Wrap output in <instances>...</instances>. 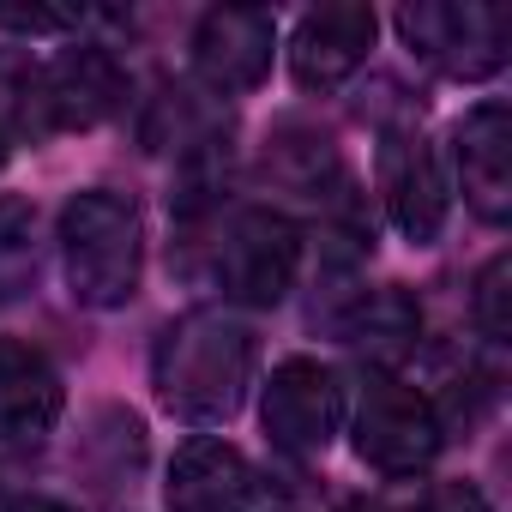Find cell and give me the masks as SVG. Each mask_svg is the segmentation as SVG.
Returning a JSON list of instances; mask_svg holds the SVG:
<instances>
[{
    "label": "cell",
    "instance_id": "cell-11",
    "mask_svg": "<svg viewBox=\"0 0 512 512\" xmlns=\"http://www.w3.org/2000/svg\"><path fill=\"white\" fill-rule=\"evenodd\" d=\"M67 386L37 344L0 338V446H31L61 422Z\"/></svg>",
    "mask_w": 512,
    "mask_h": 512
},
{
    "label": "cell",
    "instance_id": "cell-5",
    "mask_svg": "<svg viewBox=\"0 0 512 512\" xmlns=\"http://www.w3.org/2000/svg\"><path fill=\"white\" fill-rule=\"evenodd\" d=\"M446 446V416L440 404L410 386L404 374L374 368L362 398H356V452L362 464L386 470V476H416L434 464V452Z\"/></svg>",
    "mask_w": 512,
    "mask_h": 512
},
{
    "label": "cell",
    "instance_id": "cell-15",
    "mask_svg": "<svg viewBox=\"0 0 512 512\" xmlns=\"http://www.w3.org/2000/svg\"><path fill=\"white\" fill-rule=\"evenodd\" d=\"M338 338H344L356 356H368L374 368L392 374V362H404V356L422 344V308H416L398 284L368 290V296H356V302L338 314Z\"/></svg>",
    "mask_w": 512,
    "mask_h": 512
},
{
    "label": "cell",
    "instance_id": "cell-7",
    "mask_svg": "<svg viewBox=\"0 0 512 512\" xmlns=\"http://www.w3.org/2000/svg\"><path fill=\"white\" fill-rule=\"evenodd\" d=\"M380 193L404 241L428 247L446 229V175L434 163V145L416 121L380 133Z\"/></svg>",
    "mask_w": 512,
    "mask_h": 512
},
{
    "label": "cell",
    "instance_id": "cell-1",
    "mask_svg": "<svg viewBox=\"0 0 512 512\" xmlns=\"http://www.w3.org/2000/svg\"><path fill=\"white\" fill-rule=\"evenodd\" d=\"M253 332L229 308H193L181 314L157 344V398L181 422H229L253 386Z\"/></svg>",
    "mask_w": 512,
    "mask_h": 512
},
{
    "label": "cell",
    "instance_id": "cell-12",
    "mask_svg": "<svg viewBox=\"0 0 512 512\" xmlns=\"http://www.w3.org/2000/svg\"><path fill=\"white\" fill-rule=\"evenodd\" d=\"M374 13L368 7H320L296 25L290 43V67L302 91H338L374 49Z\"/></svg>",
    "mask_w": 512,
    "mask_h": 512
},
{
    "label": "cell",
    "instance_id": "cell-20",
    "mask_svg": "<svg viewBox=\"0 0 512 512\" xmlns=\"http://www.w3.org/2000/svg\"><path fill=\"white\" fill-rule=\"evenodd\" d=\"M416 512H488V500L476 488H464V482H440V488H428L416 500Z\"/></svg>",
    "mask_w": 512,
    "mask_h": 512
},
{
    "label": "cell",
    "instance_id": "cell-23",
    "mask_svg": "<svg viewBox=\"0 0 512 512\" xmlns=\"http://www.w3.org/2000/svg\"><path fill=\"white\" fill-rule=\"evenodd\" d=\"M7 145H13V139H7V133H0V163H7Z\"/></svg>",
    "mask_w": 512,
    "mask_h": 512
},
{
    "label": "cell",
    "instance_id": "cell-21",
    "mask_svg": "<svg viewBox=\"0 0 512 512\" xmlns=\"http://www.w3.org/2000/svg\"><path fill=\"white\" fill-rule=\"evenodd\" d=\"M7 512H73L67 500H55V494H13L7 500Z\"/></svg>",
    "mask_w": 512,
    "mask_h": 512
},
{
    "label": "cell",
    "instance_id": "cell-9",
    "mask_svg": "<svg viewBox=\"0 0 512 512\" xmlns=\"http://www.w3.org/2000/svg\"><path fill=\"white\" fill-rule=\"evenodd\" d=\"M452 163L470 211L482 223L512 217V115L506 103H476L452 133Z\"/></svg>",
    "mask_w": 512,
    "mask_h": 512
},
{
    "label": "cell",
    "instance_id": "cell-4",
    "mask_svg": "<svg viewBox=\"0 0 512 512\" xmlns=\"http://www.w3.org/2000/svg\"><path fill=\"white\" fill-rule=\"evenodd\" d=\"M398 37L434 73L476 85L506 67L512 19H506V7H482V0H464V7L458 0H416V7H398Z\"/></svg>",
    "mask_w": 512,
    "mask_h": 512
},
{
    "label": "cell",
    "instance_id": "cell-8",
    "mask_svg": "<svg viewBox=\"0 0 512 512\" xmlns=\"http://www.w3.org/2000/svg\"><path fill=\"white\" fill-rule=\"evenodd\" d=\"M272 49H278V19L253 13V7H217L199 19L193 31V73L211 97H235L266 85L272 73Z\"/></svg>",
    "mask_w": 512,
    "mask_h": 512
},
{
    "label": "cell",
    "instance_id": "cell-19",
    "mask_svg": "<svg viewBox=\"0 0 512 512\" xmlns=\"http://www.w3.org/2000/svg\"><path fill=\"white\" fill-rule=\"evenodd\" d=\"M0 31H19V37H67V31H79V13H55V7H0Z\"/></svg>",
    "mask_w": 512,
    "mask_h": 512
},
{
    "label": "cell",
    "instance_id": "cell-16",
    "mask_svg": "<svg viewBox=\"0 0 512 512\" xmlns=\"http://www.w3.org/2000/svg\"><path fill=\"white\" fill-rule=\"evenodd\" d=\"M43 272V241H37V211L13 193H0V308L31 296Z\"/></svg>",
    "mask_w": 512,
    "mask_h": 512
},
{
    "label": "cell",
    "instance_id": "cell-2",
    "mask_svg": "<svg viewBox=\"0 0 512 512\" xmlns=\"http://www.w3.org/2000/svg\"><path fill=\"white\" fill-rule=\"evenodd\" d=\"M61 266L85 308H121L145 272V217L127 193L85 187L61 205Z\"/></svg>",
    "mask_w": 512,
    "mask_h": 512
},
{
    "label": "cell",
    "instance_id": "cell-13",
    "mask_svg": "<svg viewBox=\"0 0 512 512\" xmlns=\"http://www.w3.org/2000/svg\"><path fill=\"white\" fill-rule=\"evenodd\" d=\"M169 512H247L253 500V470L229 440L193 434L175 464H169V488H163Z\"/></svg>",
    "mask_w": 512,
    "mask_h": 512
},
{
    "label": "cell",
    "instance_id": "cell-18",
    "mask_svg": "<svg viewBox=\"0 0 512 512\" xmlns=\"http://www.w3.org/2000/svg\"><path fill=\"white\" fill-rule=\"evenodd\" d=\"M470 308H476V326H482L488 344H506L512 338V260H506V253H494V260L482 266Z\"/></svg>",
    "mask_w": 512,
    "mask_h": 512
},
{
    "label": "cell",
    "instance_id": "cell-14",
    "mask_svg": "<svg viewBox=\"0 0 512 512\" xmlns=\"http://www.w3.org/2000/svg\"><path fill=\"white\" fill-rule=\"evenodd\" d=\"M266 175H272L284 193H296L302 205H314L320 223H326V211H338V217L356 211V205H350V175H344L338 151H332L320 133H302V127L278 133L272 151H266Z\"/></svg>",
    "mask_w": 512,
    "mask_h": 512
},
{
    "label": "cell",
    "instance_id": "cell-22",
    "mask_svg": "<svg viewBox=\"0 0 512 512\" xmlns=\"http://www.w3.org/2000/svg\"><path fill=\"white\" fill-rule=\"evenodd\" d=\"M344 512H386V506H380V500H350Z\"/></svg>",
    "mask_w": 512,
    "mask_h": 512
},
{
    "label": "cell",
    "instance_id": "cell-17",
    "mask_svg": "<svg viewBox=\"0 0 512 512\" xmlns=\"http://www.w3.org/2000/svg\"><path fill=\"white\" fill-rule=\"evenodd\" d=\"M0 133L7 139H49L43 61H31L25 49H0Z\"/></svg>",
    "mask_w": 512,
    "mask_h": 512
},
{
    "label": "cell",
    "instance_id": "cell-6",
    "mask_svg": "<svg viewBox=\"0 0 512 512\" xmlns=\"http://www.w3.org/2000/svg\"><path fill=\"white\" fill-rule=\"evenodd\" d=\"M266 434L278 452L290 458H314L332 446L338 422H344V392H338V374L314 356H290L272 368V386H266Z\"/></svg>",
    "mask_w": 512,
    "mask_h": 512
},
{
    "label": "cell",
    "instance_id": "cell-10",
    "mask_svg": "<svg viewBox=\"0 0 512 512\" xmlns=\"http://www.w3.org/2000/svg\"><path fill=\"white\" fill-rule=\"evenodd\" d=\"M43 103H49V133L97 127L127 103V73L109 49H67L43 61Z\"/></svg>",
    "mask_w": 512,
    "mask_h": 512
},
{
    "label": "cell",
    "instance_id": "cell-3",
    "mask_svg": "<svg viewBox=\"0 0 512 512\" xmlns=\"http://www.w3.org/2000/svg\"><path fill=\"white\" fill-rule=\"evenodd\" d=\"M302 272V229L290 211L272 205H241L223 217L211 241V278L241 308H278Z\"/></svg>",
    "mask_w": 512,
    "mask_h": 512
}]
</instances>
